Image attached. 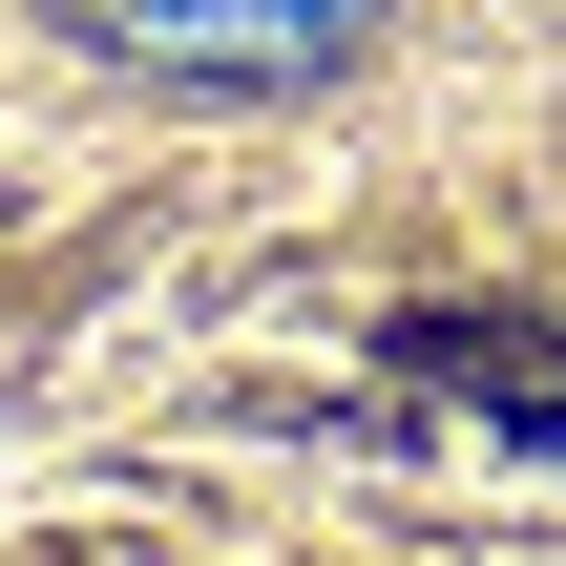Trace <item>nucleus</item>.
I'll use <instances>...</instances> for the list:
<instances>
[{"mask_svg": "<svg viewBox=\"0 0 566 566\" xmlns=\"http://www.w3.org/2000/svg\"><path fill=\"white\" fill-rule=\"evenodd\" d=\"M84 42H126V63H168V84H294V63H336L378 0H63Z\"/></svg>", "mask_w": 566, "mask_h": 566, "instance_id": "1", "label": "nucleus"}]
</instances>
